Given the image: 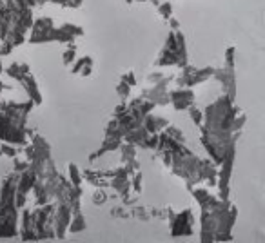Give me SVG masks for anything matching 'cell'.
Masks as SVG:
<instances>
[{
  "instance_id": "6da1fadb",
  "label": "cell",
  "mask_w": 265,
  "mask_h": 243,
  "mask_svg": "<svg viewBox=\"0 0 265 243\" xmlns=\"http://www.w3.org/2000/svg\"><path fill=\"white\" fill-rule=\"evenodd\" d=\"M160 13L162 15H164V17H169V15H171V8H169V6H162V8H160Z\"/></svg>"
}]
</instances>
